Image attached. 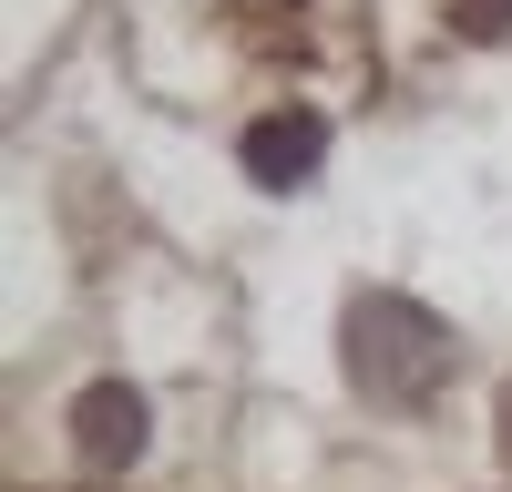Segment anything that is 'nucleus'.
<instances>
[{
	"instance_id": "3",
	"label": "nucleus",
	"mask_w": 512,
	"mask_h": 492,
	"mask_svg": "<svg viewBox=\"0 0 512 492\" xmlns=\"http://www.w3.org/2000/svg\"><path fill=\"white\" fill-rule=\"evenodd\" d=\"M318 154H328V123H318V113H267V123H246V175L277 185V195L308 185Z\"/></svg>"
},
{
	"instance_id": "5",
	"label": "nucleus",
	"mask_w": 512,
	"mask_h": 492,
	"mask_svg": "<svg viewBox=\"0 0 512 492\" xmlns=\"http://www.w3.org/2000/svg\"><path fill=\"white\" fill-rule=\"evenodd\" d=\"M502 462H512V390H502Z\"/></svg>"
},
{
	"instance_id": "2",
	"label": "nucleus",
	"mask_w": 512,
	"mask_h": 492,
	"mask_svg": "<svg viewBox=\"0 0 512 492\" xmlns=\"http://www.w3.org/2000/svg\"><path fill=\"white\" fill-rule=\"evenodd\" d=\"M144 431H154V410H144L134 380H93V390L72 400V441H82V462H134Z\"/></svg>"
},
{
	"instance_id": "1",
	"label": "nucleus",
	"mask_w": 512,
	"mask_h": 492,
	"mask_svg": "<svg viewBox=\"0 0 512 492\" xmlns=\"http://www.w3.org/2000/svg\"><path fill=\"white\" fill-rule=\"evenodd\" d=\"M338 349H349L359 400H379V410H410V400H431L451 380V328L420 298H390V287H379V298H349Z\"/></svg>"
},
{
	"instance_id": "4",
	"label": "nucleus",
	"mask_w": 512,
	"mask_h": 492,
	"mask_svg": "<svg viewBox=\"0 0 512 492\" xmlns=\"http://www.w3.org/2000/svg\"><path fill=\"white\" fill-rule=\"evenodd\" d=\"M461 31H512V0H451Z\"/></svg>"
}]
</instances>
